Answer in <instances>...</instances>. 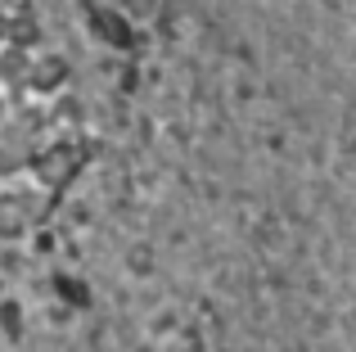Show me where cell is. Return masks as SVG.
<instances>
[{
	"mask_svg": "<svg viewBox=\"0 0 356 352\" xmlns=\"http://www.w3.org/2000/svg\"><path fill=\"white\" fill-rule=\"evenodd\" d=\"M32 176L36 185H45V190H68L72 181L81 176V168H86V150L72 141H59V145H45L41 154H32Z\"/></svg>",
	"mask_w": 356,
	"mask_h": 352,
	"instance_id": "cell-1",
	"label": "cell"
},
{
	"mask_svg": "<svg viewBox=\"0 0 356 352\" xmlns=\"http://www.w3.org/2000/svg\"><path fill=\"white\" fill-rule=\"evenodd\" d=\"M32 131L36 127L27 118H9L0 122V172H14L32 163Z\"/></svg>",
	"mask_w": 356,
	"mask_h": 352,
	"instance_id": "cell-2",
	"label": "cell"
},
{
	"mask_svg": "<svg viewBox=\"0 0 356 352\" xmlns=\"http://www.w3.org/2000/svg\"><path fill=\"white\" fill-rule=\"evenodd\" d=\"M32 221H36L32 199H23V194H0V239H23Z\"/></svg>",
	"mask_w": 356,
	"mask_h": 352,
	"instance_id": "cell-3",
	"label": "cell"
},
{
	"mask_svg": "<svg viewBox=\"0 0 356 352\" xmlns=\"http://www.w3.org/2000/svg\"><path fill=\"white\" fill-rule=\"evenodd\" d=\"M63 81H68V59H63V54H41V59H32L23 86H32L36 95H50V90L63 86Z\"/></svg>",
	"mask_w": 356,
	"mask_h": 352,
	"instance_id": "cell-4",
	"label": "cell"
},
{
	"mask_svg": "<svg viewBox=\"0 0 356 352\" xmlns=\"http://www.w3.org/2000/svg\"><path fill=\"white\" fill-rule=\"evenodd\" d=\"M27 68H32L27 50L5 45V54H0V81H9V86H23V81H27Z\"/></svg>",
	"mask_w": 356,
	"mask_h": 352,
	"instance_id": "cell-5",
	"label": "cell"
},
{
	"mask_svg": "<svg viewBox=\"0 0 356 352\" xmlns=\"http://www.w3.org/2000/svg\"><path fill=\"white\" fill-rule=\"evenodd\" d=\"M32 41H36V23H32V18H9V41H5V45L27 50Z\"/></svg>",
	"mask_w": 356,
	"mask_h": 352,
	"instance_id": "cell-6",
	"label": "cell"
},
{
	"mask_svg": "<svg viewBox=\"0 0 356 352\" xmlns=\"http://www.w3.org/2000/svg\"><path fill=\"white\" fill-rule=\"evenodd\" d=\"M5 41H9V18L0 14V45H5Z\"/></svg>",
	"mask_w": 356,
	"mask_h": 352,
	"instance_id": "cell-7",
	"label": "cell"
}]
</instances>
